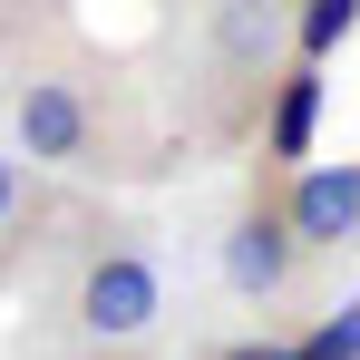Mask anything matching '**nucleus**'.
<instances>
[{"label":"nucleus","instance_id":"5","mask_svg":"<svg viewBox=\"0 0 360 360\" xmlns=\"http://www.w3.org/2000/svg\"><path fill=\"white\" fill-rule=\"evenodd\" d=\"M283 214L311 253H341L360 243V166H292L283 176Z\"/></svg>","mask_w":360,"mask_h":360},{"label":"nucleus","instance_id":"1","mask_svg":"<svg viewBox=\"0 0 360 360\" xmlns=\"http://www.w3.org/2000/svg\"><path fill=\"white\" fill-rule=\"evenodd\" d=\"M49 311L78 351H146L166 321V263L127 214H78L49 263Z\"/></svg>","mask_w":360,"mask_h":360},{"label":"nucleus","instance_id":"11","mask_svg":"<svg viewBox=\"0 0 360 360\" xmlns=\"http://www.w3.org/2000/svg\"><path fill=\"white\" fill-rule=\"evenodd\" d=\"M68 360H146V351H78V341H68Z\"/></svg>","mask_w":360,"mask_h":360},{"label":"nucleus","instance_id":"8","mask_svg":"<svg viewBox=\"0 0 360 360\" xmlns=\"http://www.w3.org/2000/svg\"><path fill=\"white\" fill-rule=\"evenodd\" d=\"M30 224H39V205H30V185H20V166L0 156V273H10V263H20V253L39 243Z\"/></svg>","mask_w":360,"mask_h":360},{"label":"nucleus","instance_id":"4","mask_svg":"<svg viewBox=\"0 0 360 360\" xmlns=\"http://www.w3.org/2000/svg\"><path fill=\"white\" fill-rule=\"evenodd\" d=\"M311 243L292 234V214H283V195H253L234 224H224V283H234V302H253V311H273V302H292L302 283H311Z\"/></svg>","mask_w":360,"mask_h":360},{"label":"nucleus","instance_id":"6","mask_svg":"<svg viewBox=\"0 0 360 360\" xmlns=\"http://www.w3.org/2000/svg\"><path fill=\"white\" fill-rule=\"evenodd\" d=\"M311 117H321V78H311V59H292L283 88H273V117H263V166L292 176L302 156H311Z\"/></svg>","mask_w":360,"mask_h":360},{"label":"nucleus","instance_id":"3","mask_svg":"<svg viewBox=\"0 0 360 360\" xmlns=\"http://www.w3.org/2000/svg\"><path fill=\"white\" fill-rule=\"evenodd\" d=\"M292 10L302 0H205V78L224 108H263L292 59Z\"/></svg>","mask_w":360,"mask_h":360},{"label":"nucleus","instance_id":"7","mask_svg":"<svg viewBox=\"0 0 360 360\" xmlns=\"http://www.w3.org/2000/svg\"><path fill=\"white\" fill-rule=\"evenodd\" d=\"M351 30H360V0H302V10H292V59L321 68L341 39H351Z\"/></svg>","mask_w":360,"mask_h":360},{"label":"nucleus","instance_id":"2","mask_svg":"<svg viewBox=\"0 0 360 360\" xmlns=\"http://www.w3.org/2000/svg\"><path fill=\"white\" fill-rule=\"evenodd\" d=\"M10 127H20V156L30 166H59V176H108L117 166V136H108V98L88 78H20L10 88Z\"/></svg>","mask_w":360,"mask_h":360},{"label":"nucleus","instance_id":"10","mask_svg":"<svg viewBox=\"0 0 360 360\" xmlns=\"http://www.w3.org/2000/svg\"><path fill=\"white\" fill-rule=\"evenodd\" d=\"M214 360H302V341H273V331H253V341H224Z\"/></svg>","mask_w":360,"mask_h":360},{"label":"nucleus","instance_id":"9","mask_svg":"<svg viewBox=\"0 0 360 360\" xmlns=\"http://www.w3.org/2000/svg\"><path fill=\"white\" fill-rule=\"evenodd\" d=\"M302 360H360V311H321L302 331Z\"/></svg>","mask_w":360,"mask_h":360}]
</instances>
